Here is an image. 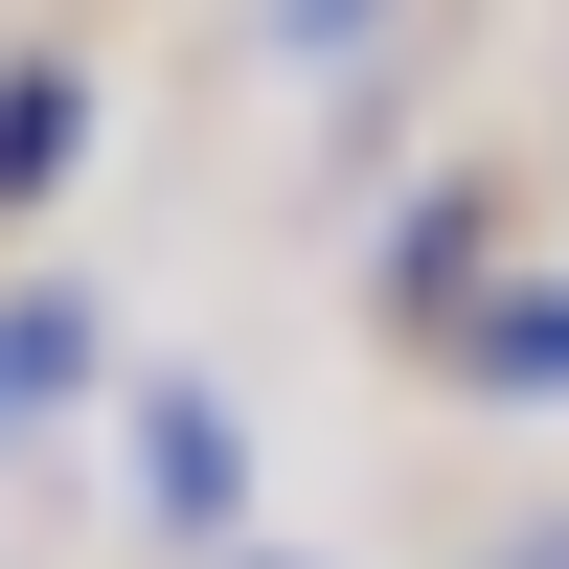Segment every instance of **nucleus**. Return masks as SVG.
<instances>
[{
  "label": "nucleus",
  "mask_w": 569,
  "mask_h": 569,
  "mask_svg": "<svg viewBox=\"0 0 569 569\" xmlns=\"http://www.w3.org/2000/svg\"><path fill=\"white\" fill-rule=\"evenodd\" d=\"M547 569H569V525H547Z\"/></svg>",
  "instance_id": "nucleus-6"
},
{
  "label": "nucleus",
  "mask_w": 569,
  "mask_h": 569,
  "mask_svg": "<svg viewBox=\"0 0 569 569\" xmlns=\"http://www.w3.org/2000/svg\"><path fill=\"white\" fill-rule=\"evenodd\" d=\"M228 501H251L228 388H137V525H228Z\"/></svg>",
  "instance_id": "nucleus-1"
},
{
  "label": "nucleus",
  "mask_w": 569,
  "mask_h": 569,
  "mask_svg": "<svg viewBox=\"0 0 569 569\" xmlns=\"http://www.w3.org/2000/svg\"><path fill=\"white\" fill-rule=\"evenodd\" d=\"M456 365H479V388H569V273L479 297V319H456Z\"/></svg>",
  "instance_id": "nucleus-3"
},
{
  "label": "nucleus",
  "mask_w": 569,
  "mask_h": 569,
  "mask_svg": "<svg viewBox=\"0 0 569 569\" xmlns=\"http://www.w3.org/2000/svg\"><path fill=\"white\" fill-rule=\"evenodd\" d=\"M273 23H297V46H365V23H388V0H273Z\"/></svg>",
  "instance_id": "nucleus-5"
},
{
  "label": "nucleus",
  "mask_w": 569,
  "mask_h": 569,
  "mask_svg": "<svg viewBox=\"0 0 569 569\" xmlns=\"http://www.w3.org/2000/svg\"><path fill=\"white\" fill-rule=\"evenodd\" d=\"M69 137H91L69 69H0V206H46V182H69Z\"/></svg>",
  "instance_id": "nucleus-4"
},
{
  "label": "nucleus",
  "mask_w": 569,
  "mask_h": 569,
  "mask_svg": "<svg viewBox=\"0 0 569 569\" xmlns=\"http://www.w3.org/2000/svg\"><path fill=\"white\" fill-rule=\"evenodd\" d=\"M91 388V297H0V433Z\"/></svg>",
  "instance_id": "nucleus-2"
}]
</instances>
